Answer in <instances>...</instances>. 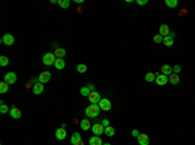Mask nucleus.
<instances>
[{"instance_id": "obj_1", "label": "nucleus", "mask_w": 195, "mask_h": 145, "mask_svg": "<svg viewBox=\"0 0 195 145\" xmlns=\"http://www.w3.org/2000/svg\"><path fill=\"white\" fill-rule=\"evenodd\" d=\"M100 106L98 105V104H91L90 106H87L86 108V110H85V113H86V115L87 117H90V118H95V117H98V115L100 114Z\"/></svg>"}, {"instance_id": "obj_2", "label": "nucleus", "mask_w": 195, "mask_h": 145, "mask_svg": "<svg viewBox=\"0 0 195 145\" xmlns=\"http://www.w3.org/2000/svg\"><path fill=\"white\" fill-rule=\"evenodd\" d=\"M55 61H56V56L55 53L48 52L43 56V64L47 65V66H51V65H55Z\"/></svg>"}, {"instance_id": "obj_3", "label": "nucleus", "mask_w": 195, "mask_h": 145, "mask_svg": "<svg viewBox=\"0 0 195 145\" xmlns=\"http://www.w3.org/2000/svg\"><path fill=\"white\" fill-rule=\"evenodd\" d=\"M98 105L100 106V109H102L103 112H109L111 109H112V102H111L108 98H102Z\"/></svg>"}, {"instance_id": "obj_4", "label": "nucleus", "mask_w": 195, "mask_h": 145, "mask_svg": "<svg viewBox=\"0 0 195 145\" xmlns=\"http://www.w3.org/2000/svg\"><path fill=\"white\" fill-rule=\"evenodd\" d=\"M4 82L8 84H14L16 82H17V75L14 74V72L9 71L5 74V76H4Z\"/></svg>"}, {"instance_id": "obj_5", "label": "nucleus", "mask_w": 195, "mask_h": 145, "mask_svg": "<svg viewBox=\"0 0 195 145\" xmlns=\"http://www.w3.org/2000/svg\"><path fill=\"white\" fill-rule=\"evenodd\" d=\"M9 114H11V117L13 118V119H20L21 118V110L16 105H12L11 110H9Z\"/></svg>"}, {"instance_id": "obj_6", "label": "nucleus", "mask_w": 195, "mask_h": 145, "mask_svg": "<svg viewBox=\"0 0 195 145\" xmlns=\"http://www.w3.org/2000/svg\"><path fill=\"white\" fill-rule=\"evenodd\" d=\"M91 130H92V132L96 135V136H99V135L104 134L105 127L102 124V123H96V124H94L92 127H91Z\"/></svg>"}, {"instance_id": "obj_7", "label": "nucleus", "mask_w": 195, "mask_h": 145, "mask_svg": "<svg viewBox=\"0 0 195 145\" xmlns=\"http://www.w3.org/2000/svg\"><path fill=\"white\" fill-rule=\"evenodd\" d=\"M155 83L157 84V86H165V84L168 83V78L167 75H164V74H157L156 75V80Z\"/></svg>"}, {"instance_id": "obj_8", "label": "nucleus", "mask_w": 195, "mask_h": 145, "mask_svg": "<svg viewBox=\"0 0 195 145\" xmlns=\"http://www.w3.org/2000/svg\"><path fill=\"white\" fill-rule=\"evenodd\" d=\"M1 42L5 45H12L14 43V36L12 35V34H5V35L1 38Z\"/></svg>"}, {"instance_id": "obj_9", "label": "nucleus", "mask_w": 195, "mask_h": 145, "mask_svg": "<svg viewBox=\"0 0 195 145\" xmlns=\"http://www.w3.org/2000/svg\"><path fill=\"white\" fill-rule=\"evenodd\" d=\"M88 100H90L91 104H99V101L102 100V97H100V95L98 92L92 91V92L90 93V96H88Z\"/></svg>"}, {"instance_id": "obj_10", "label": "nucleus", "mask_w": 195, "mask_h": 145, "mask_svg": "<svg viewBox=\"0 0 195 145\" xmlns=\"http://www.w3.org/2000/svg\"><path fill=\"white\" fill-rule=\"evenodd\" d=\"M50 79H51V72H50V71H43V72H40V75H39V83H47V82H50Z\"/></svg>"}, {"instance_id": "obj_11", "label": "nucleus", "mask_w": 195, "mask_h": 145, "mask_svg": "<svg viewBox=\"0 0 195 145\" xmlns=\"http://www.w3.org/2000/svg\"><path fill=\"white\" fill-rule=\"evenodd\" d=\"M169 33H170V30H169V26L168 25H165V23H163V25L159 27V34H160L163 38H165V36H168L169 35Z\"/></svg>"}, {"instance_id": "obj_12", "label": "nucleus", "mask_w": 195, "mask_h": 145, "mask_svg": "<svg viewBox=\"0 0 195 145\" xmlns=\"http://www.w3.org/2000/svg\"><path fill=\"white\" fill-rule=\"evenodd\" d=\"M137 139H138L139 145H148V142H150V137H148L146 134H141Z\"/></svg>"}, {"instance_id": "obj_13", "label": "nucleus", "mask_w": 195, "mask_h": 145, "mask_svg": "<svg viewBox=\"0 0 195 145\" xmlns=\"http://www.w3.org/2000/svg\"><path fill=\"white\" fill-rule=\"evenodd\" d=\"M55 135H56V139L57 140H65V137H66V131H65V128L60 127V128L56 130Z\"/></svg>"}, {"instance_id": "obj_14", "label": "nucleus", "mask_w": 195, "mask_h": 145, "mask_svg": "<svg viewBox=\"0 0 195 145\" xmlns=\"http://www.w3.org/2000/svg\"><path fill=\"white\" fill-rule=\"evenodd\" d=\"M43 89H44L43 83H35L34 88H33V92H34V95H40L43 92Z\"/></svg>"}, {"instance_id": "obj_15", "label": "nucleus", "mask_w": 195, "mask_h": 145, "mask_svg": "<svg viewBox=\"0 0 195 145\" xmlns=\"http://www.w3.org/2000/svg\"><path fill=\"white\" fill-rule=\"evenodd\" d=\"M79 124H81V128H82L83 131H87V130L91 128V123H90V120L88 119H82Z\"/></svg>"}, {"instance_id": "obj_16", "label": "nucleus", "mask_w": 195, "mask_h": 145, "mask_svg": "<svg viewBox=\"0 0 195 145\" xmlns=\"http://www.w3.org/2000/svg\"><path fill=\"white\" fill-rule=\"evenodd\" d=\"M90 145H103V141H102V139H100L99 136H92V137H90Z\"/></svg>"}, {"instance_id": "obj_17", "label": "nucleus", "mask_w": 195, "mask_h": 145, "mask_svg": "<svg viewBox=\"0 0 195 145\" xmlns=\"http://www.w3.org/2000/svg\"><path fill=\"white\" fill-rule=\"evenodd\" d=\"M161 72H163L164 75H170V74H173L172 66H169V65H164V66L161 67Z\"/></svg>"}, {"instance_id": "obj_18", "label": "nucleus", "mask_w": 195, "mask_h": 145, "mask_svg": "<svg viewBox=\"0 0 195 145\" xmlns=\"http://www.w3.org/2000/svg\"><path fill=\"white\" fill-rule=\"evenodd\" d=\"M169 82L172 84H178V83H180V75H178V74H176V72L170 74V75H169Z\"/></svg>"}, {"instance_id": "obj_19", "label": "nucleus", "mask_w": 195, "mask_h": 145, "mask_svg": "<svg viewBox=\"0 0 195 145\" xmlns=\"http://www.w3.org/2000/svg\"><path fill=\"white\" fill-rule=\"evenodd\" d=\"M55 67H56L57 70H61L65 67V61L62 59H56V61H55Z\"/></svg>"}, {"instance_id": "obj_20", "label": "nucleus", "mask_w": 195, "mask_h": 145, "mask_svg": "<svg viewBox=\"0 0 195 145\" xmlns=\"http://www.w3.org/2000/svg\"><path fill=\"white\" fill-rule=\"evenodd\" d=\"M57 4H59L61 8L68 9L70 7V0H57Z\"/></svg>"}, {"instance_id": "obj_21", "label": "nucleus", "mask_w": 195, "mask_h": 145, "mask_svg": "<svg viewBox=\"0 0 195 145\" xmlns=\"http://www.w3.org/2000/svg\"><path fill=\"white\" fill-rule=\"evenodd\" d=\"M65 55H66V52H65L64 48H57V49L55 51V56H56V59H62Z\"/></svg>"}, {"instance_id": "obj_22", "label": "nucleus", "mask_w": 195, "mask_h": 145, "mask_svg": "<svg viewBox=\"0 0 195 145\" xmlns=\"http://www.w3.org/2000/svg\"><path fill=\"white\" fill-rule=\"evenodd\" d=\"M79 140H82V139H81V135H79L78 132H74V134H73V136L70 137V142H72V144H73V145H76L77 142L79 141Z\"/></svg>"}, {"instance_id": "obj_23", "label": "nucleus", "mask_w": 195, "mask_h": 145, "mask_svg": "<svg viewBox=\"0 0 195 145\" xmlns=\"http://www.w3.org/2000/svg\"><path fill=\"white\" fill-rule=\"evenodd\" d=\"M163 43H164L167 47H172L173 43H174V39H173V38H170V36L168 35V36H165L164 39H163Z\"/></svg>"}, {"instance_id": "obj_24", "label": "nucleus", "mask_w": 195, "mask_h": 145, "mask_svg": "<svg viewBox=\"0 0 195 145\" xmlns=\"http://www.w3.org/2000/svg\"><path fill=\"white\" fill-rule=\"evenodd\" d=\"M156 75H157V74H155V72H147L146 76H144V79H146L147 82H155L156 80Z\"/></svg>"}, {"instance_id": "obj_25", "label": "nucleus", "mask_w": 195, "mask_h": 145, "mask_svg": "<svg viewBox=\"0 0 195 145\" xmlns=\"http://www.w3.org/2000/svg\"><path fill=\"white\" fill-rule=\"evenodd\" d=\"M115 128L113 127H111V126H108V127H105V130H104V134L107 135V136H109V137H112V136H115Z\"/></svg>"}, {"instance_id": "obj_26", "label": "nucleus", "mask_w": 195, "mask_h": 145, "mask_svg": "<svg viewBox=\"0 0 195 145\" xmlns=\"http://www.w3.org/2000/svg\"><path fill=\"white\" fill-rule=\"evenodd\" d=\"M9 89V84L5 83V82H1L0 83V93H7Z\"/></svg>"}, {"instance_id": "obj_27", "label": "nucleus", "mask_w": 195, "mask_h": 145, "mask_svg": "<svg viewBox=\"0 0 195 145\" xmlns=\"http://www.w3.org/2000/svg\"><path fill=\"white\" fill-rule=\"evenodd\" d=\"M165 4H167L169 8H176L178 5V1L177 0H165Z\"/></svg>"}, {"instance_id": "obj_28", "label": "nucleus", "mask_w": 195, "mask_h": 145, "mask_svg": "<svg viewBox=\"0 0 195 145\" xmlns=\"http://www.w3.org/2000/svg\"><path fill=\"white\" fill-rule=\"evenodd\" d=\"M90 93H91V91L88 89L87 86L82 87V88H81V95H82V96H86V97H88V96H90Z\"/></svg>"}, {"instance_id": "obj_29", "label": "nucleus", "mask_w": 195, "mask_h": 145, "mask_svg": "<svg viewBox=\"0 0 195 145\" xmlns=\"http://www.w3.org/2000/svg\"><path fill=\"white\" fill-rule=\"evenodd\" d=\"M8 64H9V59L7 56H1L0 57V65H1V66H8Z\"/></svg>"}, {"instance_id": "obj_30", "label": "nucleus", "mask_w": 195, "mask_h": 145, "mask_svg": "<svg viewBox=\"0 0 195 145\" xmlns=\"http://www.w3.org/2000/svg\"><path fill=\"white\" fill-rule=\"evenodd\" d=\"M77 71L81 72V74H82V72H86V71H87V66H86V65H83V64L78 65V66H77Z\"/></svg>"}, {"instance_id": "obj_31", "label": "nucleus", "mask_w": 195, "mask_h": 145, "mask_svg": "<svg viewBox=\"0 0 195 145\" xmlns=\"http://www.w3.org/2000/svg\"><path fill=\"white\" fill-rule=\"evenodd\" d=\"M163 39H164V38H163L160 34H157V35L153 36V42L155 43H163Z\"/></svg>"}, {"instance_id": "obj_32", "label": "nucleus", "mask_w": 195, "mask_h": 145, "mask_svg": "<svg viewBox=\"0 0 195 145\" xmlns=\"http://www.w3.org/2000/svg\"><path fill=\"white\" fill-rule=\"evenodd\" d=\"M0 113H3V114H5V113H8V106H7L5 104H3V105L0 106Z\"/></svg>"}, {"instance_id": "obj_33", "label": "nucleus", "mask_w": 195, "mask_h": 145, "mask_svg": "<svg viewBox=\"0 0 195 145\" xmlns=\"http://www.w3.org/2000/svg\"><path fill=\"white\" fill-rule=\"evenodd\" d=\"M172 69H173V72H176V74H178V72L181 71V66L180 65H174Z\"/></svg>"}, {"instance_id": "obj_34", "label": "nucleus", "mask_w": 195, "mask_h": 145, "mask_svg": "<svg viewBox=\"0 0 195 145\" xmlns=\"http://www.w3.org/2000/svg\"><path fill=\"white\" fill-rule=\"evenodd\" d=\"M147 3H148L147 0H137V4H138V5H146Z\"/></svg>"}, {"instance_id": "obj_35", "label": "nucleus", "mask_w": 195, "mask_h": 145, "mask_svg": "<svg viewBox=\"0 0 195 145\" xmlns=\"http://www.w3.org/2000/svg\"><path fill=\"white\" fill-rule=\"evenodd\" d=\"M102 124L104 126V127H108V126H109V120H108V119H103L102 120Z\"/></svg>"}, {"instance_id": "obj_36", "label": "nucleus", "mask_w": 195, "mask_h": 145, "mask_svg": "<svg viewBox=\"0 0 195 145\" xmlns=\"http://www.w3.org/2000/svg\"><path fill=\"white\" fill-rule=\"evenodd\" d=\"M131 135H133V136H135V137H138L141 134H139L138 130H133V131H131Z\"/></svg>"}, {"instance_id": "obj_37", "label": "nucleus", "mask_w": 195, "mask_h": 145, "mask_svg": "<svg viewBox=\"0 0 195 145\" xmlns=\"http://www.w3.org/2000/svg\"><path fill=\"white\" fill-rule=\"evenodd\" d=\"M87 87H88V89H90L91 92H92L94 88H95V86H94V84H87Z\"/></svg>"}, {"instance_id": "obj_38", "label": "nucleus", "mask_w": 195, "mask_h": 145, "mask_svg": "<svg viewBox=\"0 0 195 145\" xmlns=\"http://www.w3.org/2000/svg\"><path fill=\"white\" fill-rule=\"evenodd\" d=\"M169 36H170V38H173V39H174V38H176V34H174V31H170V33H169Z\"/></svg>"}, {"instance_id": "obj_39", "label": "nucleus", "mask_w": 195, "mask_h": 145, "mask_svg": "<svg viewBox=\"0 0 195 145\" xmlns=\"http://www.w3.org/2000/svg\"><path fill=\"white\" fill-rule=\"evenodd\" d=\"M76 145H83V141H82V140H79V141L78 142H77V144Z\"/></svg>"}, {"instance_id": "obj_40", "label": "nucleus", "mask_w": 195, "mask_h": 145, "mask_svg": "<svg viewBox=\"0 0 195 145\" xmlns=\"http://www.w3.org/2000/svg\"><path fill=\"white\" fill-rule=\"evenodd\" d=\"M103 145H112V144H109V142H105V144H103Z\"/></svg>"}]
</instances>
